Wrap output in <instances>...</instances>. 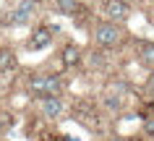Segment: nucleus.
<instances>
[{"label": "nucleus", "mask_w": 154, "mask_h": 141, "mask_svg": "<svg viewBox=\"0 0 154 141\" xmlns=\"http://www.w3.org/2000/svg\"><path fill=\"white\" fill-rule=\"evenodd\" d=\"M89 37H91V44L94 47H99V50H120V47H125L131 39L128 29L123 24H115V21H107V18H99V21H94L89 29Z\"/></svg>", "instance_id": "nucleus-2"}, {"label": "nucleus", "mask_w": 154, "mask_h": 141, "mask_svg": "<svg viewBox=\"0 0 154 141\" xmlns=\"http://www.w3.org/2000/svg\"><path fill=\"white\" fill-rule=\"evenodd\" d=\"M131 94H133V91H131L128 81L112 76V78L107 81L105 91L99 94V107H102V112H105L107 118H120V115H125V110H128L131 100H133Z\"/></svg>", "instance_id": "nucleus-1"}, {"label": "nucleus", "mask_w": 154, "mask_h": 141, "mask_svg": "<svg viewBox=\"0 0 154 141\" xmlns=\"http://www.w3.org/2000/svg\"><path fill=\"white\" fill-rule=\"evenodd\" d=\"M52 5L60 16H79L81 13V0H52Z\"/></svg>", "instance_id": "nucleus-11"}, {"label": "nucleus", "mask_w": 154, "mask_h": 141, "mask_svg": "<svg viewBox=\"0 0 154 141\" xmlns=\"http://www.w3.org/2000/svg\"><path fill=\"white\" fill-rule=\"evenodd\" d=\"M37 5H39V0H16V5L0 18V24H5V26H26L34 16H37Z\"/></svg>", "instance_id": "nucleus-4"}, {"label": "nucleus", "mask_w": 154, "mask_h": 141, "mask_svg": "<svg viewBox=\"0 0 154 141\" xmlns=\"http://www.w3.org/2000/svg\"><path fill=\"white\" fill-rule=\"evenodd\" d=\"M99 16L125 26L133 16V3L131 0H102L99 3Z\"/></svg>", "instance_id": "nucleus-5"}, {"label": "nucleus", "mask_w": 154, "mask_h": 141, "mask_svg": "<svg viewBox=\"0 0 154 141\" xmlns=\"http://www.w3.org/2000/svg\"><path fill=\"white\" fill-rule=\"evenodd\" d=\"M55 34H57V26H50V24L37 26V29L29 34V39H26V50H32V52L47 50L50 44H52V39H55Z\"/></svg>", "instance_id": "nucleus-8"}, {"label": "nucleus", "mask_w": 154, "mask_h": 141, "mask_svg": "<svg viewBox=\"0 0 154 141\" xmlns=\"http://www.w3.org/2000/svg\"><path fill=\"white\" fill-rule=\"evenodd\" d=\"M11 128H13V115H8V112H0V139H3Z\"/></svg>", "instance_id": "nucleus-13"}, {"label": "nucleus", "mask_w": 154, "mask_h": 141, "mask_svg": "<svg viewBox=\"0 0 154 141\" xmlns=\"http://www.w3.org/2000/svg\"><path fill=\"white\" fill-rule=\"evenodd\" d=\"M128 47H131L133 60L144 68L146 73H152V71H154V42L152 39H144V37H131Z\"/></svg>", "instance_id": "nucleus-6"}, {"label": "nucleus", "mask_w": 154, "mask_h": 141, "mask_svg": "<svg viewBox=\"0 0 154 141\" xmlns=\"http://www.w3.org/2000/svg\"><path fill=\"white\" fill-rule=\"evenodd\" d=\"M63 89H65V81L60 73H32L26 81V91L34 100L50 97V94H63Z\"/></svg>", "instance_id": "nucleus-3"}, {"label": "nucleus", "mask_w": 154, "mask_h": 141, "mask_svg": "<svg viewBox=\"0 0 154 141\" xmlns=\"http://www.w3.org/2000/svg\"><path fill=\"white\" fill-rule=\"evenodd\" d=\"M37 112L42 120H60L65 112L63 94H50V97H37Z\"/></svg>", "instance_id": "nucleus-7"}, {"label": "nucleus", "mask_w": 154, "mask_h": 141, "mask_svg": "<svg viewBox=\"0 0 154 141\" xmlns=\"http://www.w3.org/2000/svg\"><path fill=\"white\" fill-rule=\"evenodd\" d=\"M141 100H146V102H154V71L149 76H146V81H144V86H141Z\"/></svg>", "instance_id": "nucleus-12"}, {"label": "nucleus", "mask_w": 154, "mask_h": 141, "mask_svg": "<svg viewBox=\"0 0 154 141\" xmlns=\"http://www.w3.org/2000/svg\"><path fill=\"white\" fill-rule=\"evenodd\" d=\"M81 63H84V50L76 42H68L63 50H60V66L65 71H73V68H79Z\"/></svg>", "instance_id": "nucleus-9"}, {"label": "nucleus", "mask_w": 154, "mask_h": 141, "mask_svg": "<svg viewBox=\"0 0 154 141\" xmlns=\"http://www.w3.org/2000/svg\"><path fill=\"white\" fill-rule=\"evenodd\" d=\"M16 66H18L16 52L11 50V47H0V76H5V73H11V71H16Z\"/></svg>", "instance_id": "nucleus-10"}, {"label": "nucleus", "mask_w": 154, "mask_h": 141, "mask_svg": "<svg viewBox=\"0 0 154 141\" xmlns=\"http://www.w3.org/2000/svg\"><path fill=\"white\" fill-rule=\"evenodd\" d=\"M141 8H144V13H146V21L154 26V0H146Z\"/></svg>", "instance_id": "nucleus-14"}]
</instances>
